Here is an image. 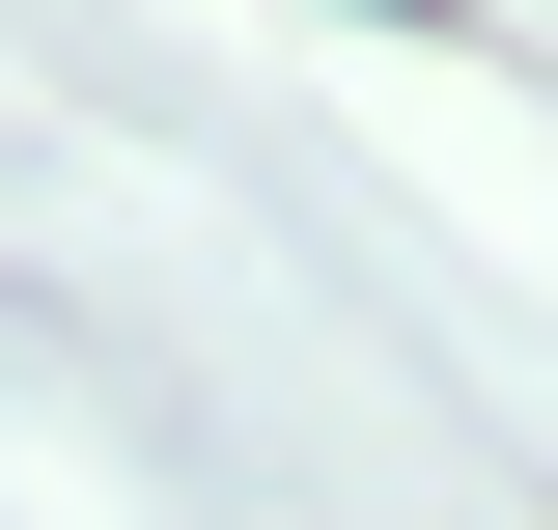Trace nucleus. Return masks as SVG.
Masks as SVG:
<instances>
[{"label":"nucleus","mask_w":558,"mask_h":530,"mask_svg":"<svg viewBox=\"0 0 558 530\" xmlns=\"http://www.w3.org/2000/svg\"><path fill=\"white\" fill-rule=\"evenodd\" d=\"M363 28H447V0H363Z\"/></svg>","instance_id":"obj_1"}]
</instances>
